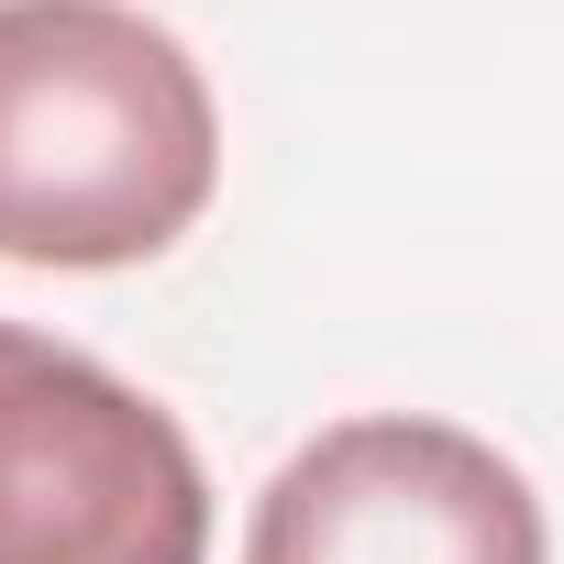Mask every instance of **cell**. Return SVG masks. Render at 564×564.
I'll return each instance as SVG.
<instances>
[{
	"instance_id": "obj_1",
	"label": "cell",
	"mask_w": 564,
	"mask_h": 564,
	"mask_svg": "<svg viewBox=\"0 0 564 564\" xmlns=\"http://www.w3.org/2000/svg\"><path fill=\"white\" fill-rule=\"evenodd\" d=\"M221 177L210 78L133 0H0V254L144 265Z\"/></svg>"
},
{
	"instance_id": "obj_2",
	"label": "cell",
	"mask_w": 564,
	"mask_h": 564,
	"mask_svg": "<svg viewBox=\"0 0 564 564\" xmlns=\"http://www.w3.org/2000/svg\"><path fill=\"white\" fill-rule=\"evenodd\" d=\"M188 432L100 355L0 322V564H199Z\"/></svg>"
},
{
	"instance_id": "obj_3",
	"label": "cell",
	"mask_w": 564,
	"mask_h": 564,
	"mask_svg": "<svg viewBox=\"0 0 564 564\" xmlns=\"http://www.w3.org/2000/svg\"><path fill=\"white\" fill-rule=\"evenodd\" d=\"M243 564H553L531 476L454 421H333L254 498Z\"/></svg>"
}]
</instances>
